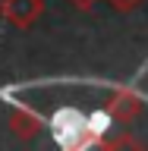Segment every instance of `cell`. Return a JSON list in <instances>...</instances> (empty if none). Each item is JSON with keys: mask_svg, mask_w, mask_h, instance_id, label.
Wrapping results in <instances>:
<instances>
[{"mask_svg": "<svg viewBox=\"0 0 148 151\" xmlns=\"http://www.w3.org/2000/svg\"><path fill=\"white\" fill-rule=\"evenodd\" d=\"M41 13H44V0H0V16L16 28L35 25Z\"/></svg>", "mask_w": 148, "mask_h": 151, "instance_id": "6da1fadb", "label": "cell"}, {"mask_svg": "<svg viewBox=\"0 0 148 151\" xmlns=\"http://www.w3.org/2000/svg\"><path fill=\"white\" fill-rule=\"evenodd\" d=\"M9 126H13V132L16 135H22V139H32L38 129H41V120H38L32 110H13V116H9Z\"/></svg>", "mask_w": 148, "mask_h": 151, "instance_id": "7a4b0ae2", "label": "cell"}, {"mask_svg": "<svg viewBox=\"0 0 148 151\" xmlns=\"http://www.w3.org/2000/svg\"><path fill=\"white\" fill-rule=\"evenodd\" d=\"M113 9H132V6H139L142 0H107Z\"/></svg>", "mask_w": 148, "mask_h": 151, "instance_id": "3957f363", "label": "cell"}, {"mask_svg": "<svg viewBox=\"0 0 148 151\" xmlns=\"http://www.w3.org/2000/svg\"><path fill=\"white\" fill-rule=\"evenodd\" d=\"M69 3H73L76 9H92L95 3H98V0H69Z\"/></svg>", "mask_w": 148, "mask_h": 151, "instance_id": "277c9868", "label": "cell"}]
</instances>
